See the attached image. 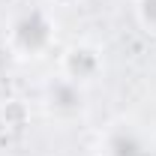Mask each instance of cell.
<instances>
[{
    "instance_id": "cell-1",
    "label": "cell",
    "mask_w": 156,
    "mask_h": 156,
    "mask_svg": "<svg viewBox=\"0 0 156 156\" xmlns=\"http://www.w3.org/2000/svg\"><path fill=\"white\" fill-rule=\"evenodd\" d=\"M54 18L39 9V6H30V9H21L15 18L9 21L6 27V45L12 51V57H30L39 60L45 57L54 45Z\"/></svg>"
},
{
    "instance_id": "cell-2",
    "label": "cell",
    "mask_w": 156,
    "mask_h": 156,
    "mask_svg": "<svg viewBox=\"0 0 156 156\" xmlns=\"http://www.w3.org/2000/svg\"><path fill=\"white\" fill-rule=\"evenodd\" d=\"M99 153L102 156H153L156 141L144 123L132 117H120L105 126L99 135Z\"/></svg>"
},
{
    "instance_id": "cell-3",
    "label": "cell",
    "mask_w": 156,
    "mask_h": 156,
    "mask_svg": "<svg viewBox=\"0 0 156 156\" xmlns=\"http://www.w3.org/2000/svg\"><path fill=\"white\" fill-rule=\"evenodd\" d=\"M42 105L54 120H75L87 108V90L66 75H54L42 90Z\"/></svg>"
},
{
    "instance_id": "cell-4",
    "label": "cell",
    "mask_w": 156,
    "mask_h": 156,
    "mask_svg": "<svg viewBox=\"0 0 156 156\" xmlns=\"http://www.w3.org/2000/svg\"><path fill=\"white\" fill-rule=\"evenodd\" d=\"M105 69V60H102V51L90 42H75L69 45L63 54H60V75L72 78L75 84L87 87L93 84Z\"/></svg>"
},
{
    "instance_id": "cell-5",
    "label": "cell",
    "mask_w": 156,
    "mask_h": 156,
    "mask_svg": "<svg viewBox=\"0 0 156 156\" xmlns=\"http://www.w3.org/2000/svg\"><path fill=\"white\" fill-rule=\"evenodd\" d=\"M135 18L144 33L156 36V0H135Z\"/></svg>"
},
{
    "instance_id": "cell-6",
    "label": "cell",
    "mask_w": 156,
    "mask_h": 156,
    "mask_svg": "<svg viewBox=\"0 0 156 156\" xmlns=\"http://www.w3.org/2000/svg\"><path fill=\"white\" fill-rule=\"evenodd\" d=\"M9 66H12V51H9V45H6V42H0V81L6 78Z\"/></svg>"
},
{
    "instance_id": "cell-7",
    "label": "cell",
    "mask_w": 156,
    "mask_h": 156,
    "mask_svg": "<svg viewBox=\"0 0 156 156\" xmlns=\"http://www.w3.org/2000/svg\"><path fill=\"white\" fill-rule=\"evenodd\" d=\"M48 3H54V6H75L78 0H48Z\"/></svg>"
}]
</instances>
